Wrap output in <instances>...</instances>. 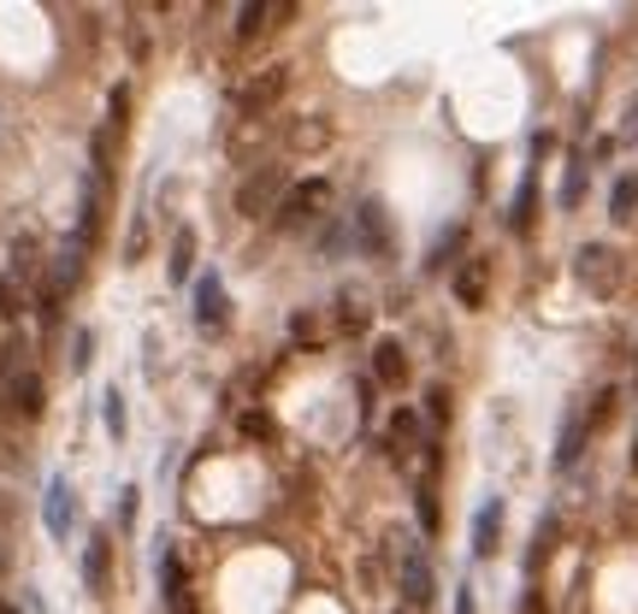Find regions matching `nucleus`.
Returning <instances> with one entry per match:
<instances>
[{
	"mask_svg": "<svg viewBox=\"0 0 638 614\" xmlns=\"http://www.w3.org/2000/svg\"><path fill=\"white\" fill-rule=\"evenodd\" d=\"M19 614H48V603H42V591L31 585V591H24V603H19Z\"/></svg>",
	"mask_w": 638,
	"mask_h": 614,
	"instance_id": "58836bf2",
	"label": "nucleus"
},
{
	"mask_svg": "<svg viewBox=\"0 0 638 614\" xmlns=\"http://www.w3.org/2000/svg\"><path fill=\"white\" fill-rule=\"evenodd\" d=\"M31 367H36V349L19 326H12L7 338H0V397H7V390L19 385V373H31Z\"/></svg>",
	"mask_w": 638,
	"mask_h": 614,
	"instance_id": "2eb2a0df",
	"label": "nucleus"
},
{
	"mask_svg": "<svg viewBox=\"0 0 638 614\" xmlns=\"http://www.w3.org/2000/svg\"><path fill=\"white\" fill-rule=\"evenodd\" d=\"M24 314H31V290H24L19 278L0 267V319H7V326H19Z\"/></svg>",
	"mask_w": 638,
	"mask_h": 614,
	"instance_id": "b1692460",
	"label": "nucleus"
},
{
	"mask_svg": "<svg viewBox=\"0 0 638 614\" xmlns=\"http://www.w3.org/2000/svg\"><path fill=\"white\" fill-rule=\"evenodd\" d=\"M0 538H19V496L0 485Z\"/></svg>",
	"mask_w": 638,
	"mask_h": 614,
	"instance_id": "473e14b6",
	"label": "nucleus"
},
{
	"mask_svg": "<svg viewBox=\"0 0 638 614\" xmlns=\"http://www.w3.org/2000/svg\"><path fill=\"white\" fill-rule=\"evenodd\" d=\"M225 326H231V296H225V284L213 272H201L196 278V331L201 338H220Z\"/></svg>",
	"mask_w": 638,
	"mask_h": 614,
	"instance_id": "0eeeda50",
	"label": "nucleus"
},
{
	"mask_svg": "<svg viewBox=\"0 0 638 614\" xmlns=\"http://www.w3.org/2000/svg\"><path fill=\"white\" fill-rule=\"evenodd\" d=\"M426 414L438 420V426L449 420V390H444V385H438V390H432V397H426Z\"/></svg>",
	"mask_w": 638,
	"mask_h": 614,
	"instance_id": "e433bc0d",
	"label": "nucleus"
},
{
	"mask_svg": "<svg viewBox=\"0 0 638 614\" xmlns=\"http://www.w3.org/2000/svg\"><path fill=\"white\" fill-rule=\"evenodd\" d=\"M579 196H586V166H568V184H562V208H574Z\"/></svg>",
	"mask_w": 638,
	"mask_h": 614,
	"instance_id": "f704fd0d",
	"label": "nucleus"
},
{
	"mask_svg": "<svg viewBox=\"0 0 638 614\" xmlns=\"http://www.w3.org/2000/svg\"><path fill=\"white\" fill-rule=\"evenodd\" d=\"M101 426H107L113 444H125L130 420H125V390H119V385H113V390H101Z\"/></svg>",
	"mask_w": 638,
	"mask_h": 614,
	"instance_id": "393cba45",
	"label": "nucleus"
},
{
	"mask_svg": "<svg viewBox=\"0 0 638 614\" xmlns=\"http://www.w3.org/2000/svg\"><path fill=\"white\" fill-rule=\"evenodd\" d=\"M284 149H290V154H319V149H331V119H326V113H302V119H290V125H284Z\"/></svg>",
	"mask_w": 638,
	"mask_h": 614,
	"instance_id": "4468645a",
	"label": "nucleus"
},
{
	"mask_svg": "<svg viewBox=\"0 0 638 614\" xmlns=\"http://www.w3.org/2000/svg\"><path fill=\"white\" fill-rule=\"evenodd\" d=\"M160 603H166V614H201L190 574H184V562L172 550H160Z\"/></svg>",
	"mask_w": 638,
	"mask_h": 614,
	"instance_id": "9b49d317",
	"label": "nucleus"
},
{
	"mask_svg": "<svg viewBox=\"0 0 638 614\" xmlns=\"http://www.w3.org/2000/svg\"><path fill=\"white\" fill-rule=\"evenodd\" d=\"M520 614H544V591H539V585H527V597H520Z\"/></svg>",
	"mask_w": 638,
	"mask_h": 614,
	"instance_id": "4c0bfd02",
	"label": "nucleus"
},
{
	"mask_svg": "<svg viewBox=\"0 0 638 614\" xmlns=\"http://www.w3.org/2000/svg\"><path fill=\"white\" fill-rule=\"evenodd\" d=\"M456 614H478L473 609V585H461V591H456Z\"/></svg>",
	"mask_w": 638,
	"mask_h": 614,
	"instance_id": "a19ab883",
	"label": "nucleus"
},
{
	"mask_svg": "<svg viewBox=\"0 0 638 614\" xmlns=\"http://www.w3.org/2000/svg\"><path fill=\"white\" fill-rule=\"evenodd\" d=\"M331 338V319L319 314V307H296V314H290V343L296 349H319Z\"/></svg>",
	"mask_w": 638,
	"mask_h": 614,
	"instance_id": "4be33fe9",
	"label": "nucleus"
},
{
	"mask_svg": "<svg viewBox=\"0 0 638 614\" xmlns=\"http://www.w3.org/2000/svg\"><path fill=\"white\" fill-rule=\"evenodd\" d=\"M107 237V184L95 172H83V196H78V243L95 248Z\"/></svg>",
	"mask_w": 638,
	"mask_h": 614,
	"instance_id": "6e6552de",
	"label": "nucleus"
},
{
	"mask_svg": "<svg viewBox=\"0 0 638 614\" xmlns=\"http://www.w3.org/2000/svg\"><path fill=\"white\" fill-rule=\"evenodd\" d=\"M497 550H503V496H485L478 515H473V555L485 562V555H497Z\"/></svg>",
	"mask_w": 638,
	"mask_h": 614,
	"instance_id": "f3484780",
	"label": "nucleus"
},
{
	"mask_svg": "<svg viewBox=\"0 0 638 614\" xmlns=\"http://www.w3.org/2000/svg\"><path fill=\"white\" fill-rule=\"evenodd\" d=\"M574 278H579V290H586V296H615L621 290V255L609 243H586L574 255Z\"/></svg>",
	"mask_w": 638,
	"mask_h": 614,
	"instance_id": "20e7f679",
	"label": "nucleus"
},
{
	"mask_svg": "<svg viewBox=\"0 0 638 614\" xmlns=\"http://www.w3.org/2000/svg\"><path fill=\"white\" fill-rule=\"evenodd\" d=\"M83 591L90 597L113 591V532L107 526H95V532L83 538Z\"/></svg>",
	"mask_w": 638,
	"mask_h": 614,
	"instance_id": "1a4fd4ad",
	"label": "nucleus"
},
{
	"mask_svg": "<svg viewBox=\"0 0 638 614\" xmlns=\"http://www.w3.org/2000/svg\"><path fill=\"white\" fill-rule=\"evenodd\" d=\"M0 614H19V603H12V597H0Z\"/></svg>",
	"mask_w": 638,
	"mask_h": 614,
	"instance_id": "79ce46f5",
	"label": "nucleus"
},
{
	"mask_svg": "<svg viewBox=\"0 0 638 614\" xmlns=\"http://www.w3.org/2000/svg\"><path fill=\"white\" fill-rule=\"evenodd\" d=\"M373 385H385V390H402V385H409V349H402L397 338H379V343H373Z\"/></svg>",
	"mask_w": 638,
	"mask_h": 614,
	"instance_id": "dca6fc26",
	"label": "nucleus"
},
{
	"mask_svg": "<svg viewBox=\"0 0 638 614\" xmlns=\"http://www.w3.org/2000/svg\"><path fill=\"white\" fill-rule=\"evenodd\" d=\"M361 326H367V314H361L355 302H343V331H361Z\"/></svg>",
	"mask_w": 638,
	"mask_h": 614,
	"instance_id": "ea45409f",
	"label": "nucleus"
},
{
	"mask_svg": "<svg viewBox=\"0 0 638 614\" xmlns=\"http://www.w3.org/2000/svg\"><path fill=\"white\" fill-rule=\"evenodd\" d=\"M90 367H95V331L78 326L71 331V373H90Z\"/></svg>",
	"mask_w": 638,
	"mask_h": 614,
	"instance_id": "cd10ccee",
	"label": "nucleus"
},
{
	"mask_svg": "<svg viewBox=\"0 0 638 614\" xmlns=\"http://www.w3.org/2000/svg\"><path fill=\"white\" fill-rule=\"evenodd\" d=\"M71 520H78V496H71L66 473H54L48 485H42V526H48L54 544H66V538H71Z\"/></svg>",
	"mask_w": 638,
	"mask_h": 614,
	"instance_id": "39448f33",
	"label": "nucleus"
},
{
	"mask_svg": "<svg viewBox=\"0 0 638 614\" xmlns=\"http://www.w3.org/2000/svg\"><path fill=\"white\" fill-rule=\"evenodd\" d=\"M284 90H290V66H255L249 78H231L225 101L243 113V119H267V113L279 107Z\"/></svg>",
	"mask_w": 638,
	"mask_h": 614,
	"instance_id": "f257e3e1",
	"label": "nucleus"
},
{
	"mask_svg": "<svg viewBox=\"0 0 638 614\" xmlns=\"http://www.w3.org/2000/svg\"><path fill=\"white\" fill-rule=\"evenodd\" d=\"M196 248H201L196 225H178V231H172V248H166V284H172V290L196 284Z\"/></svg>",
	"mask_w": 638,
	"mask_h": 614,
	"instance_id": "ddd939ff",
	"label": "nucleus"
},
{
	"mask_svg": "<svg viewBox=\"0 0 638 614\" xmlns=\"http://www.w3.org/2000/svg\"><path fill=\"white\" fill-rule=\"evenodd\" d=\"M284 196H290V166L267 160V166H255L249 178L237 184V213L243 219H272L284 208Z\"/></svg>",
	"mask_w": 638,
	"mask_h": 614,
	"instance_id": "f03ea898",
	"label": "nucleus"
},
{
	"mask_svg": "<svg viewBox=\"0 0 638 614\" xmlns=\"http://www.w3.org/2000/svg\"><path fill=\"white\" fill-rule=\"evenodd\" d=\"M586 444H591V420H586V408H579V414H568V426H562V444H556V473H574L579 456H586Z\"/></svg>",
	"mask_w": 638,
	"mask_h": 614,
	"instance_id": "6ab92c4d",
	"label": "nucleus"
},
{
	"mask_svg": "<svg viewBox=\"0 0 638 614\" xmlns=\"http://www.w3.org/2000/svg\"><path fill=\"white\" fill-rule=\"evenodd\" d=\"M414 449H432V444H426V426H420L414 408H397V414H390V456L409 461Z\"/></svg>",
	"mask_w": 638,
	"mask_h": 614,
	"instance_id": "a211bd4d",
	"label": "nucleus"
},
{
	"mask_svg": "<svg viewBox=\"0 0 638 614\" xmlns=\"http://www.w3.org/2000/svg\"><path fill=\"white\" fill-rule=\"evenodd\" d=\"M83 255H90V248H83L78 237H71V243H60V248H54V255H48V278H42V284H48L54 296H71V290L83 284Z\"/></svg>",
	"mask_w": 638,
	"mask_h": 614,
	"instance_id": "f8f14e48",
	"label": "nucleus"
},
{
	"mask_svg": "<svg viewBox=\"0 0 638 614\" xmlns=\"http://www.w3.org/2000/svg\"><path fill=\"white\" fill-rule=\"evenodd\" d=\"M142 255H149V213L130 219V237H125V260H130V267H137Z\"/></svg>",
	"mask_w": 638,
	"mask_h": 614,
	"instance_id": "7c9ffc66",
	"label": "nucleus"
},
{
	"mask_svg": "<svg viewBox=\"0 0 638 614\" xmlns=\"http://www.w3.org/2000/svg\"><path fill=\"white\" fill-rule=\"evenodd\" d=\"M397 614H426V609H409V603H397Z\"/></svg>",
	"mask_w": 638,
	"mask_h": 614,
	"instance_id": "37998d69",
	"label": "nucleus"
},
{
	"mask_svg": "<svg viewBox=\"0 0 638 614\" xmlns=\"http://www.w3.org/2000/svg\"><path fill=\"white\" fill-rule=\"evenodd\" d=\"M272 19H296V7H272V0H249V7H237V42H255Z\"/></svg>",
	"mask_w": 638,
	"mask_h": 614,
	"instance_id": "412c9836",
	"label": "nucleus"
},
{
	"mask_svg": "<svg viewBox=\"0 0 638 614\" xmlns=\"http://www.w3.org/2000/svg\"><path fill=\"white\" fill-rule=\"evenodd\" d=\"M485 290H491V267H485V260H461V267H456V302L461 307H485Z\"/></svg>",
	"mask_w": 638,
	"mask_h": 614,
	"instance_id": "aec40b11",
	"label": "nucleus"
},
{
	"mask_svg": "<svg viewBox=\"0 0 638 614\" xmlns=\"http://www.w3.org/2000/svg\"><path fill=\"white\" fill-rule=\"evenodd\" d=\"M550 538H556V520H544L539 526V544H532V574L544 567V555H550Z\"/></svg>",
	"mask_w": 638,
	"mask_h": 614,
	"instance_id": "c9c22d12",
	"label": "nucleus"
},
{
	"mask_svg": "<svg viewBox=\"0 0 638 614\" xmlns=\"http://www.w3.org/2000/svg\"><path fill=\"white\" fill-rule=\"evenodd\" d=\"M355 243L367 248V255H379V260L397 255V225H390L385 201H361L355 208Z\"/></svg>",
	"mask_w": 638,
	"mask_h": 614,
	"instance_id": "423d86ee",
	"label": "nucleus"
},
{
	"mask_svg": "<svg viewBox=\"0 0 638 614\" xmlns=\"http://www.w3.org/2000/svg\"><path fill=\"white\" fill-rule=\"evenodd\" d=\"M420 526H426V532H438V491H432V473L420 479Z\"/></svg>",
	"mask_w": 638,
	"mask_h": 614,
	"instance_id": "2f4dec72",
	"label": "nucleus"
},
{
	"mask_svg": "<svg viewBox=\"0 0 638 614\" xmlns=\"http://www.w3.org/2000/svg\"><path fill=\"white\" fill-rule=\"evenodd\" d=\"M633 385H638V349H633Z\"/></svg>",
	"mask_w": 638,
	"mask_h": 614,
	"instance_id": "c03bdc74",
	"label": "nucleus"
},
{
	"mask_svg": "<svg viewBox=\"0 0 638 614\" xmlns=\"http://www.w3.org/2000/svg\"><path fill=\"white\" fill-rule=\"evenodd\" d=\"M326 201H331V184L326 178H302V184H290V196H284V208L272 213V231H308L319 213H326Z\"/></svg>",
	"mask_w": 638,
	"mask_h": 614,
	"instance_id": "7ed1b4c3",
	"label": "nucleus"
},
{
	"mask_svg": "<svg viewBox=\"0 0 638 614\" xmlns=\"http://www.w3.org/2000/svg\"><path fill=\"white\" fill-rule=\"evenodd\" d=\"M397 585H402V603H409V609H426V603H432L438 579H432V555H426V544H409V550H402V574H397Z\"/></svg>",
	"mask_w": 638,
	"mask_h": 614,
	"instance_id": "9d476101",
	"label": "nucleus"
},
{
	"mask_svg": "<svg viewBox=\"0 0 638 614\" xmlns=\"http://www.w3.org/2000/svg\"><path fill=\"white\" fill-rule=\"evenodd\" d=\"M243 432H249V437H272L279 426H272V414H267V408H249V414H243Z\"/></svg>",
	"mask_w": 638,
	"mask_h": 614,
	"instance_id": "72a5a7b5",
	"label": "nucleus"
},
{
	"mask_svg": "<svg viewBox=\"0 0 638 614\" xmlns=\"http://www.w3.org/2000/svg\"><path fill=\"white\" fill-rule=\"evenodd\" d=\"M638 213V172H621L609 189V219H633Z\"/></svg>",
	"mask_w": 638,
	"mask_h": 614,
	"instance_id": "a878e982",
	"label": "nucleus"
},
{
	"mask_svg": "<svg viewBox=\"0 0 638 614\" xmlns=\"http://www.w3.org/2000/svg\"><path fill=\"white\" fill-rule=\"evenodd\" d=\"M137 520H142V491L125 485V491H119V532L130 538V532H137Z\"/></svg>",
	"mask_w": 638,
	"mask_h": 614,
	"instance_id": "c756f323",
	"label": "nucleus"
},
{
	"mask_svg": "<svg viewBox=\"0 0 638 614\" xmlns=\"http://www.w3.org/2000/svg\"><path fill=\"white\" fill-rule=\"evenodd\" d=\"M107 130H130V83H113V95H107V119H101Z\"/></svg>",
	"mask_w": 638,
	"mask_h": 614,
	"instance_id": "bb28decb",
	"label": "nucleus"
},
{
	"mask_svg": "<svg viewBox=\"0 0 638 614\" xmlns=\"http://www.w3.org/2000/svg\"><path fill=\"white\" fill-rule=\"evenodd\" d=\"M532 219H539V166H527V178H520V189H515L509 231H532Z\"/></svg>",
	"mask_w": 638,
	"mask_h": 614,
	"instance_id": "5701e85b",
	"label": "nucleus"
},
{
	"mask_svg": "<svg viewBox=\"0 0 638 614\" xmlns=\"http://www.w3.org/2000/svg\"><path fill=\"white\" fill-rule=\"evenodd\" d=\"M461 243H468V231H461V225H449L444 231V237H438V248H432V260H426V272H444L449 267V255H456V248Z\"/></svg>",
	"mask_w": 638,
	"mask_h": 614,
	"instance_id": "c85d7f7f",
	"label": "nucleus"
}]
</instances>
